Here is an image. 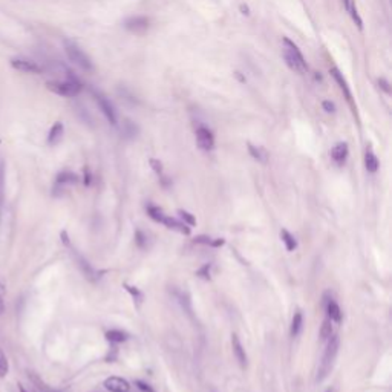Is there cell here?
<instances>
[{
  "label": "cell",
  "mask_w": 392,
  "mask_h": 392,
  "mask_svg": "<svg viewBox=\"0 0 392 392\" xmlns=\"http://www.w3.org/2000/svg\"><path fill=\"white\" fill-rule=\"evenodd\" d=\"M104 386L112 390V392H129L130 386L124 378H119V377H109L104 381Z\"/></svg>",
  "instance_id": "obj_10"
},
{
  "label": "cell",
  "mask_w": 392,
  "mask_h": 392,
  "mask_svg": "<svg viewBox=\"0 0 392 392\" xmlns=\"http://www.w3.org/2000/svg\"><path fill=\"white\" fill-rule=\"evenodd\" d=\"M282 42H284V58H285V63L294 72L305 74L308 71V65L305 62V57L302 55V52H300V49L287 37Z\"/></svg>",
  "instance_id": "obj_1"
},
{
  "label": "cell",
  "mask_w": 392,
  "mask_h": 392,
  "mask_svg": "<svg viewBox=\"0 0 392 392\" xmlns=\"http://www.w3.org/2000/svg\"><path fill=\"white\" fill-rule=\"evenodd\" d=\"M248 152H250V155H251L254 160L260 161V163H267V160H268V154H267V150H265L264 147L248 144Z\"/></svg>",
  "instance_id": "obj_16"
},
{
  "label": "cell",
  "mask_w": 392,
  "mask_h": 392,
  "mask_svg": "<svg viewBox=\"0 0 392 392\" xmlns=\"http://www.w3.org/2000/svg\"><path fill=\"white\" fill-rule=\"evenodd\" d=\"M4 313H5V302H4L2 296H0V316H2Z\"/></svg>",
  "instance_id": "obj_30"
},
{
  "label": "cell",
  "mask_w": 392,
  "mask_h": 392,
  "mask_svg": "<svg viewBox=\"0 0 392 392\" xmlns=\"http://www.w3.org/2000/svg\"><path fill=\"white\" fill-rule=\"evenodd\" d=\"M94 97H95V101H97L98 107L101 109L103 115L107 118V121H109L110 124H116V112H115L112 103H110L103 94H100V92H95Z\"/></svg>",
  "instance_id": "obj_9"
},
{
  "label": "cell",
  "mask_w": 392,
  "mask_h": 392,
  "mask_svg": "<svg viewBox=\"0 0 392 392\" xmlns=\"http://www.w3.org/2000/svg\"><path fill=\"white\" fill-rule=\"evenodd\" d=\"M331 74H333V77H334V80L339 83V86H340V89L345 92V95H346V100L352 104V95H351V90H349V87H348V83H346V80L343 78V75L340 74V71L339 69H333L331 71Z\"/></svg>",
  "instance_id": "obj_14"
},
{
  "label": "cell",
  "mask_w": 392,
  "mask_h": 392,
  "mask_svg": "<svg viewBox=\"0 0 392 392\" xmlns=\"http://www.w3.org/2000/svg\"><path fill=\"white\" fill-rule=\"evenodd\" d=\"M147 210H149V215H150V218H152V219H155V221H158V222H161V224H164L166 227H169V228H173V230H178V231L184 233V234H189V233H190V230L187 228V225H186V224H183V222L176 221V219H175V218H172V216H167V215H164L160 208H157V207H149Z\"/></svg>",
  "instance_id": "obj_5"
},
{
  "label": "cell",
  "mask_w": 392,
  "mask_h": 392,
  "mask_svg": "<svg viewBox=\"0 0 392 392\" xmlns=\"http://www.w3.org/2000/svg\"><path fill=\"white\" fill-rule=\"evenodd\" d=\"M48 89L54 94L62 97H77L81 92V84L77 80H63V81H48Z\"/></svg>",
  "instance_id": "obj_3"
},
{
  "label": "cell",
  "mask_w": 392,
  "mask_h": 392,
  "mask_svg": "<svg viewBox=\"0 0 392 392\" xmlns=\"http://www.w3.org/2000/svg\"><path fill=\"white\" fill-rule=\"evenodd\" d=\"M331 157L337 164H343L348 158V144L346 143H337L333 150H331Z\"/></svg>",
  "instance_id": "obj_11"
},
{
  "label": "cell",
  "mask_w": 392,
  "mask_h": 392,
  "mask_svg": "<svg viewBox=\"0 0 392 392\" xmlns=\"http://www.w3.org/2000/svg\"><path fill=\"white\" fill-rule=\"evenodd\" d=\"M331 334H333V325H331V320H325L323 325H322V329H320V336L322 339H329Z\"/></svg>",
  "instance_id": "obj_22"
},
{
  "label": "cell",
  "mask_w": 392,
  "mask_h": 392,
  "mask_svg": "<svg viewBox=\"0 0 392 392\" xmlns=\"http://www.w3.org/2000/svg\"><path fill=\"white\" fill-rule=\"evenodd\" d=\"M365 164H366L368 172H371V173L377 172V169H378V160H377V157L371 152V150H368L366 155H365Z\"/></svg>",
  "instance_id": "obj_20"
},
{
  "label": "cell",
  "mask_w": 392,
  "mask_h": 392,
  "mask_svg": "<svg viewBox=\"0 0 392 392\" xmlns=\"http://www.w3.org/2000/svg\"><path fill=\"white\" fill-rule=\"evenodd\" d=\"M123 127H124V132H126L127 135H130V137L137 135V132H138V127H137V124H135V123H132V121H129V119H126V123L123 124Z\"/></svg>",
  "instance_id": "obj_24"
},
{
  "label": "cell",
  "mask_w": 392,
  "mask_h": 392,
  "mask_svg": "<svg viewBox=\"0 0 392 392\" xmlns=\"http://www.w3.org/2000/svg\"><path fill=\"white\" fill-rule=\"evenodd\" d=\"M302 325H304V316L300 311H297L291 322V336H297L300 333V329H302Z\"/></svg>",
  "instance_id": "obj_18"
},
{
  "label": "cell",
  "mask_w": 392,
  "mask_h": 392,
  "mask_svg": "<svg viewBox=\"0 0 392 392\" xmlns=\"http://www.w3.org/2000/svg\"><path fill=\"white\" fill-rule=\"evenodd\" d=\"M10 371V363H8V358L5 355V352L0 348V378H5L8 375Z\"/></svg>",
  "instance_id": "obj_21"
},
{
  "label": "cell",
  "mask_w": 392,
  "mask_h": 392,
  "mask_svg": "<svg viewBox=\"0 0 392 392\" xmlns=\"http://www.w3.org/2000/svg\"><path fill=\"white\" fill-rule=\"evenodd\" d=\"M137 386H138L143 392H154L152 387H150L149 384H146V383H143V381H137Z\"/></svg>",
  "instance_id": "obj_28"
},
{
  "label": "cell",
  "mask_w": 392,
  "mask_h": 392,
  "mask_svg": "<svg viewBox=\"0 0 392 392\" xmlns=\"http://www.w3.org/2000/svg\"><path fill=\"white\" fill-rule=\"evenodd\" d=\"M281 237H282V240H284V244H285V247H287V250H288V251H293V250L297 247L296 239H294V236H293L290 231H287V230H282V231H281Z\"/></svg>",
  "instance_id": "obj_19"
},
{
  "label": "cell",
  "mask_w": 392,
  "mask_h": 392,
  "mask_svg": "<svg viewBox=\"0 0 392 392\" xmlns=\"http://www.w3.org/2000/svg\"><path fill=\"white\" fill-rule=\"evenodd\" d=\"M339 337L337 336H331L329 337V343L326 346V351H325V355L322 358V365H320V369H319V374L317 375V380H323L326 377V374L329 372L331 366H333V361L339 352Z\"/></svg>",
  "instance_id": "obj_4"
},
{
  "label": "cell",
  "mask_w": 392,
  "mask_h": 392,
  "mask_svg": "<svg viewBox=\"0 0 392 392\" xmlns=\"http://www.w3.org/2000/svg\"><path fill=\"white\" fill-rule=\"evenodd\" d=\"M322 107H323V110L328 112V113H334V112H336V104H334L333 101L325 100V101L322 103Z\"/></svg>",
  "instance_id": "obj_26"
},
{
  "label": "cell",
  "mask_w": 392,
  "mask_h": 392,
  "mask_svg": "<svg viewBox=\"0 0 392 392\" xmlns=\"http://www.w3.org/2000/svg\"><path fill=\"white\" fill-rule=\"evenodd\" d=\"M378 83H380V84H381V87H383V89H384V90H386V92H387V94H389V87H387V86H389V84H387V81H386V80H383V78H381V80H380V81H378Z\"/></svg>",
  "instance_id": "obj_29"
},
{
  "label": "cell",
  "mask_w": 392,
  "mask_h": 392,
  "mask_svg": "<svg viewBox=\"0 0 392 392\" xmlns=\"http://www.w3.org/2000/svg\"><path fill=\"white\" fill-rule=\"evenodd\" d=\"M124 28L134 34H143L149 29V19L143 16H134L124 20Z\"/></svg>",
  "instance_id": "obj_8"
},
{
  "label": "cell",
  "mask_w": 392,
  "mask_h": 392,
  "mask_svg": "<svg viewBox=\"0 0 392 392\" xmlns=\"http://www.w3.org/2000/svg\"><path fill=\"white\" fill-rule=\"evenodd\" d=\"M63 124L62 123H55L52 127H51V130H49V135H48V143L51 144V146H54V144H57L60 140H62V137H63Z\"/></svg>",
  "instance_id": "obj_15"
},
{
  "label": "cell",
  "mask_w": 392,
  "mask_h": 392,
  "mask_svg": "<svg viewBox=\"0 0 392 392\" xmlns=\"http://www.w3.org/2000/svg\"><path fill=\"white\" fill-rule=\"evenodd\" d=\"M231 345H233V352H234V355H236V358H237V361H239V365H240V366H245V365H247L245 349H244L242 343L239 342L237 336H233V339H231Z\"/></svg>",
  "instance_id": "obj_12"
},
{
  "label": "cell",
  "mask_w": 392,
  "mask_h": 392,
  "mask_svg": "<svg viewBox=\"0 0 392 392\" xmlns=\"http://www.w3.org/2000/svg\"><path fill=\"white\" fill-rule=\"evenodd\" d=\"M58 183H75V175H72V173L58 175Z\"/></svg>",
  "instance_id": "obj_25"
},
{
  "label": "cell",
  "mask_w": 392,
  "mask_h": 392,
  "mask_svg": "<svg viewBox=\"0 0 392 392\" xmlns=\"http://www.w3.org/2000/svg\"><path fill=\"white\" fill-rule=\"evenodd\" d=\"M11 66L16 71L23 72V74H40L42 72V68L36 62H33V60H29V58H25V57L11 58Z\"/></svg>",
  "instance_id": "obj_6"
},
{
  "label": "cell",
  "mask_w": 392,
  "mask_h": 392,
  "mask_svg": "<svg viewBox=\"0 0 392 392\" xmlns=\"http://www.w3.org/2000/svg\"><path fill=\"white\" fill-rule=\"evenodd\" d=\"M196 141H198V146L202 150H205V152H208V150H212L215 147V137H213L212 130L205 126H199L196 129Z\"/></svg>",
  "instance_id": "obj_7"
},
{
  "label": "cell",
  "mask_w": 392,
  "mask_h": 392,
  "mask_svg": "<svg viewBox=\"0 0 392 392\" xmlns=\"http://www.w3.org/2000/svg\"><path fill=\"white\" fill-rule=\"evenodd\" d=\"M107 339L112 340V342H124L126 340V334L121 333V331L113 329V331H109V333H107Z\"/></svg>",
  "instance_id": "obj_23"
},
{
  "label": "cell",
  "mask_w": 392,
  "mask_h": 392,
  "mask_svg": "<svg viewBox=\"0 0 392 392\" xmlns=\"http://www.w3.org/2000/svg\"><path fill=\"white\" fill-rule=\"evenodd\" d=\"M63 45H65V52H66L68 58L75 66H78L80 69H83L86 72H94L95 71L94 62L77 43H74L71 40H65Z\"/></svg>",
  "instance_id": "obj_2"
},
{
  "label": "cell",
  "mask_w": 392,
  "mask_h": 392,
  "mask_svg": "<svg viewBox=\"0 0 392 392\" xmlns=\"http://www.w3.org/2000/svg\"><path fill=\"white\" fill-rule=\"evenodd\" d=\"M179 215H181V218H183L189 225H195V218L190 215V213H187V212H184V210H181L179 212Z\"/></svg>",
  "instance_id": "obj_27"
},
{
  "label": "cell",
  "mask_w": 392,
  "mask_h": 392,
  "mask_svg": "<svg viewBox=\"0 0 392 392\" xmlns=\"http://www.w3.org/2000/svg\"><path fill=\"white\" fill-rule=\"evenodd\" d=\"M326 313H328V317H329L331 322L339 323V322L342 320V310H340V307L334 302L333 299L328 300V304H326Z\"/></svg>",
  "instance_id": "obj_13"
},
{
  "label": "cell",
  "mask_w": 392,
  "mask_h": 392,
  "mask_svg": "<svg viewBox=\"0 0 392 392\" xmlns=\"http://www.w3.org/2000/svg\"><path fill=\"white\" fill-rule=\"evenodd\" d=\"M343 2H345L346 11H348L349 16L352 17L354 23L361 29V19H360V16H358V13H357V8H355V5H354V0H343Z\"/></svg>",
  "instance_id": "obj_17"
}]
</instances>
